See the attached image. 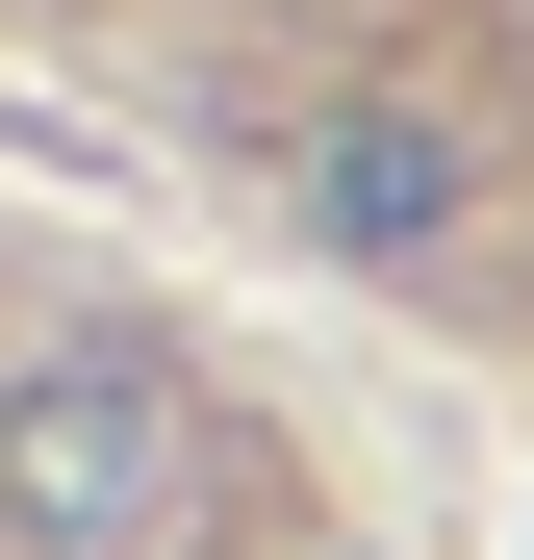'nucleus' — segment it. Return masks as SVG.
<instances>
[{
  "label": "nucleus",
  "mask_w": 534,
  "mask_h": 560,
  "mask_svg": "<svg viewBox=\"0 0 534 560\" xmlns=\"http://www.w3.org/2000/svg\"><path fill=\"white\" fill-rule=\"evenodd\" d=\"M281 205H306V255H356V280H459V255H484V128H459V103H306V128H281Z\"/></svg>",
  "instance_id": "f03ea898"
},
{
  "label": "nucleus",
  "mask_w": 534,
  "mask_h": 560,
  "mask_svg": "<svg viewBox=\"0 0 534 560\" xmlns=\"http://www.w3.org/2000/svg\"><path fill=\"white\" fill-rule=\"evenodd\" d=\"M204 485V383H178V331H26L0 357V535L26 560H103Z\"/></svg>",
  "instance_id": "f257e3e1"
},
{
  "label": "nucleus",
  "mask_w": 534,
  "mask_h": 560,
  "mask_svg": "<svg viewBox=\"0 0 534 560\" xmlns=\"http://www.w3.org/2000/svg\"><path fill=\"white\" fill-rule=\"evenodd\" d=\"M306 560H356V535H306Z\"/></svg>",
  "instance_id": "7ed1b4c3"
}]
</instances>
